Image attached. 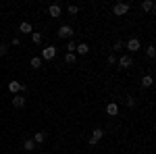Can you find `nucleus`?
<instances>
[{
    "label": "nucleus",
    "mask_w": 156,
    "mask_h": 154,
    "mask_svg": "<svg viewBox=\"0 0 156 154\" xmlns=\"http://www.w3.org/2000/svg\"><path fill=\"white\" fill-rule=\"evenodd\" d=\"M129 9H131V4H129V2H119V4H115L112 13L121 17V15H127V11H129Z\"/></svg>",
    "instance_id": "f257e3e1"
},
{
    "label": "nucleus",
    "mask_w": 156,
    "mask_h": 154,
    "mask_svg": "<svg viewBox=\"0 0 156 154\" xmlns=\"http://www.w3.org/2000/svg\"><path fill=\"white\" fill-rule=\"evenodd\" d=\"M54 56H56V48L48 46V48H44V50H42V56H40V59H42V60H52Z\"/></svg>",
    "instance_id": "f03ea898"
},
{
    "label": "nucleus",
    "mask_w": 156,
    "mask_h": 154,
    "mask_svg": "<svg viewBox=\"0 0 156 154\" xmlns=\"http://www.w3.org/2000/svg\"><path fill=\"white\" fill-rule=\"evenodd\" d=\"M71 36H73V27H71V25H60V27H58V38L69 40Z\"/></svg>",
    "instance_id": "7ed1b4c3"
},
{
    "label": "nucleus",
    "mask_w": 156,
    "mask_h": 154,
    "mask_svg": "<svg viewBox=\"0 0 156 154\" xmlns=\"http://www.w3.org/2000/svg\"><path fill=\"white\" fill-rule=\"evenodd\" d=\"M27 88H25L23 83H19V81H11L9 83V92L11 94H17V92H25Z\"/></svg>",
    "instance_id": "20e7f679"
},
{
    "label": "nucleus",
    "mask_w": 156,
    "mask_h": 154,
    "mask_svg": "<svg viewBox=\"0 0 156 154\" xmlns=\"http://www.w3.org/2000/svg\"><path fill=\"white\" fill-rule=\"evenodd\" d=\"M102 135H104V131H102V129H94V133L90 135V144H92V146L98 144L100 140H102Z\"/></svg>",
    "instance_id": "39448f33"
},
{
    "label": "nucleus",
    "mask_w": 156,
    "mask_h": 154,
    "mask_svg": "<svg viewBox=\"0 0 156 154\" xmlns=\"http://www.w3.org/2000/svg\"><path fill=\"white\" fill-rule=\"evenodd\" d=\"M127 50H131V52L140 50V40H137V38H131V40H127Z\"/></svg>",
    "instance_id": "423d86ee"
},
{
    "label": "nucleus",
    "mask_w": 156,
    "mask_h": 154,
    "mask_svg": "<svg viewBox=\"0 0 156 154\" xmlns=\"http://www.w3.org/2000/svg\"><path fill=\"white\" fill-rule=\"evenodd\" d=\"M119 65H121V69H129V67L133 65V60L129 59V56H121V59H119Z\"/></svg>",
    "instance_id": "0eeeda50"
},
{
    "label": "nucleus",
    "mask_w": 156,
    "mask_h": 154,
    "mask_svg": "<svg viewBox=\"0 0 156 154\" xmlns=\"http://www.w3.org/2000/svg\"><path fill=\"white\" fill-rule=\"evenodd\" d=\"M12 106H17V108H21V106H25V98L21 94H17L15 98H12Z\"/></svg>",
    "instance_id": "6e6552de"
},
{
    "label": "nucleus",
    "mask_w": 156,
    "mask_h": 154,
    "mask_svg": "<svg viewBox=\"0 0 156 154\" xmlns=\"http://www.w3.org/2000/svg\"><path fill=\"white\" fill-rule=\"evenodd\" d=\"M48 13H50V17H60V4H52L48 9Z\"/></svg>",
    "instance_id": "1a4fd4ad"
},
{
    "label": "nucleus",
    "mask_w": 156,
    "mask_h": 154,
    "mask_svg": "<svg viewBox=\"0 0 156 154\" xmlns=\"http://www.w3.org/2000/svg\"><path fill=\"white\" fill-rule=\"evenodd\" d=\"M106 113H108V115H110V117H115V115L119 113V106H117L115 102H110V104H108V106H106Z\"/></svg>",
    "instance_id": "9d476101"
},
{
    "label": "nucleus",
    "mask_w": 156,
    "mask_h": 154,
    "mask_svg": "<svg viewBox=\"0 0 156 154\" xmlns=\"http://www.w3.org/2000/svg\"><path fill=\"white\" fill-rule=\"evenodd\" d=\"M29 67H31V69H40V67H42V59H40V56H34V59L29 60Z\"/></svg>",
    "instance_id": "9b49d317"
},
{
    "label": "nucleus",
    "mask_w": 156,
    "mask_h": 154,
    "mask_svg": "<svg viewBox=\"0 0 156 154\" xmlns=\"http://www.w3.org/2000/svg\"><path fill=\"white\" fill-rule=\"evenodd\" d=\"M19 29H21L23 34H31V23H27V21H23V23L19 25Z\"/></svg>",
    "instance_id": "f8f14e48"
},
{
    "label": "nucleus",
    "mask_w": 156,
    "mask_h": 154,
    "mask_svg": "<svg viewBox=\"0 0 156 154\" xmlns=\"http://www.w3.org/2000/svg\"><path fill=\"white\" fill-rule=\"evenodd\" d=\"M152 9H154V2L152 0H144L142 2V11H152Z\"/></svg>",
    "instance_id": "ddd939ff"
},
{
    "label": "nucleus",
    "mask_w": 156,
    "mask_h": 154,
    "mask_svg": "<svg viewBox=\"0 0 156 154\" xmlns=\"http://www.w3.org/2000/svg\"><path fill=\"white\" fill-rule=\"evenodd\" d=\"M44 140H46V133H44V131H40V133L34 135V142H36V144H42Z\"/></svg>",
    "instance_id": "4468645a"
},
{
    "label": "nucleus",
    "mask_w": 156,
    "mask_h": 154,
    "mask_svg": "<svg viewBox=\"0 0 156 154\" xmlns=\"http://www.w3.org/2000/svg\"><path fill=\"white\" fill-rule=\"evenodd\" d=\"M77 50V54H87L90 52V48H87V44H79V46L75 48Z\"/></svg>",
    "instance_id": "2eb2a0df"
},
{
    "label": "nucleus",
    "mask_w": 156,
    "mask_h": 154,
    "mask_svg": "<svg viewBox=\"0 0 156 154\" xmlns=\"http://www.w3.org/2000/svg\"><path fill=\"white\" fill-rule=\"evenodd\" d=\"M23 148L27 150V152H29V150H34V148H36V142H34V140H25Z\"/></svg>",
    "instance_id": "dca6fc26"
},
{
    "label": "nucleus",
    "mask_w": 156,
    "mask_h": 154,
    "mask_svg": "<svg viewBox=\"0 0 156 154\" xmlns=\"http://www.w3.org/2000/svg\"><path fill=\"white\" fill-rule=\"evenodd\" d=\"M142 85H144V88H150V85H152V75H146V77H142Z\"/></svg>",
    "instance_id": "f3484780"
},
{
    "label": "nucleus",
    "mask_w": 156,
    "mask_h": 154,
    "mask_svg": "<svg viewBox=\"0 0 156 154\" xmlns=\"http://www.w3.org/2000/svg\"><path fill=\"white\" fill-rule=\"evenodd\" d=\"M146 52H148V56H150V59H154V56H156V48L154 46H148V50H146Z\"/></svg>",
    "instance_id": "a211bd4d"
},
{
    "label": "nucleus",
    "mask_w": 156,
    "mask_h": 154,
    "mask_svg": "<svg viewBox=\"0 0 156 154\" xmlns=\"http://www.w3.org/2000/svg\"><path fill=\"white\" fill-rule=\"evenodd\" d=\"M65 63H69V65H73V63H75V54H71V52H69V54L65 56Z\"/></svg>",
    "instance_id": "6ab92c4d"
},
{
    "label": "nucleus",
    "mask_w": 156,
    "mask_h": 154,
    "mask_svg": "<svg viewBox=\"0 0 156 154\" xmlns=\"http://www.w3.org/2000/svg\"><path fill=\"white\" fill-rule=\"evenodd\" d=\"M106 63H108V65H115V63H117V56H115V54H108Z\"/></svg>",
    "instance_id": "aec40b11"
},
{
    "label": "nucleus",
    "mask_w": 156,
    "mask_h": 154,
    "mask_svg": "<svg viewBox=\"0 0 156 154\" xmlns=\"http://www.w3.org/2000/svg\"><path fill=\"white\" fill-rule=\"evenodd\" d=\"M31 40H34L36 44H40V42H42V34H34V36H31Z\"/></svg>",
    "instance_id": "412c9836"
},
{
    "label": "nucleus",
    "mask_w": 156,
    "mask_h": 154,
    "mask_svg": "<svg viewBox=\"0 0 156 154\" xmlns=\"http://www.w3.org/2000/svg\"><path fill=\"white\" fill-rule=\"evenodd\" d=\"M75 48H77V44H75V42H69V46H67V50H69V52H75Z\"/></svg>",
    "instance_id": "4be33fe9"
},
{
    "label": "nucleus",
    "mask_w": 156,
    "mask_h": 154,
    "mask_svg": "<svg viewBox=\"0 0 156 154\" xmlns=\"http://www.w3.org/2000/svg\"><path fill=\"white\" fill-rule=\"evenodd\" d=\"M125 102H127V106H135V100H133V96H127V100H125Z\"/></svg>",
    "instance_id": "5701e85b"
},
{
    "label": "nucleus",
    "mask_w": 156,
    "mask_h": 154,
    "mask_svg": "<svg viewBox=\"0 0 156 154\" xmlns=\"http://www.w3.org/2000/svg\"><path fill=\"white\" fill-rule=\"evenodd\" d=\"M77 11H79V9H77L75 4H71V6H69V15H77Z\"/></svg>",
    "instance_id": "b1692460"
},
{
    "label": "nucleus",
    "mask_w": 156,
    "mask_h": 154,
    "mask_svg": "<svg viewBox=\"0 0 156 154\" xmlns=\"http://www.w3.org/2000/svg\"><path fill=\"white\" fill-rule=\"evenodd\" d=\"M6 54V44H0V56Z\"/></svg>",
    "instance_id": "393cba45"
},
{
    "label": "nucleus",
    "mask_w": 156,
    "mask_h": 154,
    "mask_svg": "<svg viewBox=\"0 0 156 154\" xmlns=\"http://www.w3.org/2000/svg\"><path fill=\"white\" fill-rule=\"evenodd\" d=\"M125 46V44H123V42H115V50H121V48Z\"/></svg>",
    "instance_id": "a878e982"
},
{
    "label": "nucleus",
    "mask_w": 156,
    "mask_h": 154,
    "mask_svg": "<svg viewBox=\"0 0 156 154\" xmlns=\"http://www.w3.org/2000/svg\"><path fill=\"white\" fill-rule=\"evenodd\" d=\"M42 154H46V152H42Z\"/></svg>",
    "instance_id": "bb28decb"
}]
</instances>
